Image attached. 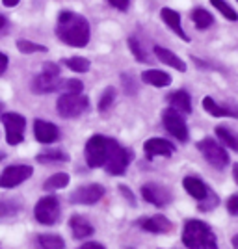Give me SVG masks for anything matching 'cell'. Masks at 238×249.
Instances as JSON below:
<instances>
[{
  "label": "cell",
  "instance_id": "6da1fadb",
  "mask_svg": "<svg viewBox=\"0 0 238 249\" xmlns=\"http://www.w3.org/2000/svg\"><path fill=\"white\" fill-rule=\"evenodd\" d=\"M56 34L69 47L82 49L90 43V22L86 17L74 11H60Z\"/></svg>",
  "mask_w": 238,
  "mask_h": 249
},
{
  "label": "cell",
  "instance_id": "7a4b0ae2",
  "mask_svg": "<svg viewBox=\"0 0 238 249\" xmlns=\"http://www.w3.org/2000/svg\"><path fill=\"white\" fill-rule=\"evenodd\" d=\"M183 244L188 249H218L216 234L201 219H188L184 223Z\"/></svg>",
  "mask_w": 238,
  "mask_h": 249
},
{
  "label": "cell",
  "instance_id": "3957f363",
  "mask_svg": "<svg viewBox=\"0 0 238 249\" xmlns=\"http://www.w3.org/2000/svg\"><path fill=\"white\" fill-rule=\"evenodd\" d=\"M130 158H132V155L128 149L119 145L115 140H108V155H106L104 167L110 175H123L130 164Z\"/></svg>",
  "mask_w": 238,
  "mask_h": 249
},
{
  "label": "cell",
  "instance_id": "277c9868",
  "mask_svg": "<svg viewBox=\"0 0 238 249\" xmlns=\"http://www.w3.org/2000/svg\"><path fill=\"white\" fill-rule=\"evenodd\" d=\"M60 67L54 65V63H45L43 65V71L32 82V88L36 93H52L60 88Z\"/></svg>",
  "mask_w": 238,
  "mask_h": 249
},
{
  "label": "cell",
  "instance_id": "5b68a950",
  "mask_svg": "<svg viewBox=\"0 0 238 249\" xmlns=\"http://www.w3.org/2000/svg\"><path fill=\"white\" fill-rule=\"evenodd\" d=\"M197 149H199V153L205 156V160H207L212 167H216V169L227 167V164H229L227 151L223 149V145H220L216 140L205 138V140H201V142L197 143Z\"/></svg>",
  "mask_w": 238,
  "mask_h": 249
},
{
  "label": "cell",
  "instance_id": "8992f818",
  "mask_svg": "<svg viewBox=\"0 0 238 249\" xmlns=\"http://www.w3.org/2000/svg\"><path fill=\"white\" fill-rule=\"evenodd\" d=\"M106 155H108V138L101 134H95L88 140L86 149H84V156L90 167H101L106 162Z\"/></svg>",
  "mask_w": 238,
  "mask_h": 249
},
{
  "label": "cell",
  "instance_id": "52a82bcc",
  "mask_svg": "<svg viewBox=\"0 0 238 249\" xmlns=\"http://www.w3.org/2000/svg\"><path fill=\"white\" fill-rule=\"evenodd\" d=\"M90 101L84 97L82 93L80 95H71V93H65L58 99V104H56V112L62 115V117H78L86 112Z\"/></svg>",
  "mask_w": 238,
  "mask_h": 249
},
{
  "label": "cell",
  "instance_id": "ba28073f",
  "mask_svg": "<svg viewBox=\"0 0 238 249\" xmlns=\"http://www.w3.org/2000/svg\"><path fill=\"white\" fill-rule=\"evenodd\" d=\"M36 219L43 225H54L60 218V201L56 196H45L34 208Z\"/></svg>",
  "mask_w": 238,
  "mask_h": 249
},
{
  "label": "cell",
  "instance_id": "9c48e42d",
  "mask_svg": "<svg viewBox=\"0 0 238 249\" xmlns=\"http://www.w3.org/2000/svg\"><path fill=\"white\" fill-rule=\"evenodd\" d=\"M2 123L6 128V142L10 145H19L24 138V128H26V119L21 114L8 112L2 115Z\"/></svg>",
  "mask_w": 238,
  "mask_h": 249
},
{
  "label": "cell",
  "instance_id": "30bf717a",
  "mask_svg": "<svg viewBox=\"0 0 238 249\" xmlns=\"http://www.w3.org/2000/svg\"><path fill=\"white\" fill-rule=\"evenodd\" d=\"M162 123L166 126V130L169 134L177 138L179 142H188V126L184 117L181 115V112H177L175 108H167L162 114Z\"/></svg>",
  "mask_w": 238,
  "mask_h": 249
},
{
  "label": "cell",
  "instance_id": "8fae6325",
  "mask_svg": "<svg viewBox=\"0 0 238 249\" xmlns=\"http://www.w3.org/2000/svg\"><path fill=\"white\" fill-rule=\"evenodd\" d=\"M34 169L32 166H8L0 175V188H15L30 178Z\"/></svg>",
  "mask_w": 238,
  "mask_h": 249
},
{
  "label": "cell",
  "instance_id": "7c38bea8",
  "mask_svg": "<svg viewBox=\"0 0 238 249\" xmlns=\"http://www.w3.org/2000/svg\"><path fill=\"white\" fill-rule=\"evenodd\" d=\"M104 197V188L101 184H86L74 190L71 194L69 201L76 203V205H95L97 201Z\"/></svg>",
  "mask_w": 238,
  "mask_h": 249
},
{
  "label": "cell",
  "instance_id": "4fadbf2b",
  "mask_svg": "<svg viewBox=\"0 0 238 249\" xmlns=\"http://www.w3.org/2000/svg\"><path fill=\"white\" fill-rule=\"evenodd\" d=\"M142 197L147 203L155 205V207H166L167 203L171 201V194L167 192V188L155 184V182H149V184L142 186Z\"/></svg>",
  "mask_w": 238,
  "mask_h": 249
},
{
  "label": "cell",
  "instance_id": "5bb4252c",
  "mask_svg": "<svg viewBox=\"0 0 238 249\" xmlns=\"http://www.w3.org/2000/svg\"><path fill=\"white\" fill-rule=\"evenodd\" d=\"M145 156L151 160L155 156H171L175 153V147L171 142H167L164 138H151L144 143Z\"/></svg>",
  "mask_w": 238,
  "mask_h": 249
},
{
  "label": "cell",
  "instance_id": "9a60e30c",
  "mask_svg": "<svg viewBox=\"0 0 238 249\" xmlns=\"http://www.w3.org/2000/svg\"><path fill=\"white\" fill-rule=\"evenodd\" d=\"M34 134H36V140L41 142V143H54V142L60 140V128L56 124L49 123V121L36 119V123H34Z\"/></svg>",
  "mask_w": 238,
  "mask_h": 249
},
{
  "label": "cell",
  "instance_id": "2e32d148",
  "mask_svg": "<svg viewBox=\"0 0 238 249\" xmlns=\"http://www.w3.org/2000/svg\"><path fill=\"white\" fill-rule=\"evenodd\" d=\"M138 225L147 232H155V234H164V232H169L173 229L171 221L162 214H156L151 218H142L138 221Z\"/></svg>",
  "mask_w": 238,
  "mask_h": 249
},
{
  "label": "cell",
  "instance_id": "e0dca14e",
  "mask_svg": "<svg viewBox=\"0 0 238 249\" xmlns=\"http://www.w3.org/2000/svg\"><path fill=\"white\" fill-rule=\"evenodd\" d=\"M160 17H162V21L166 22L167 26L175 32V34L181 37V39H183V41H190L188 34L183 30V24H181V15H179L175 10H171V8H162V11H160Z\"/></svg>",
  "mask_w": 238,
  "mask_h": 249
},
{
  "label": "cell",
  "instance_id": "ac0fdd59",
  "mask_svg": "<svg viewBox=\"0 0 238 249\" xmlns=\"http://www.w3.org/2000/svg\"><path fill=\"white\" fill-rule=\"evenodd\" d=\"M167 103L171 104V108H175L181 114H190L192 112V97L184 89H179L167 95Z\"/></svg>",
  "mask_w": 238,
  "mask_h": 249
},
{
  "label": "cell",
  "instance_id": "d6986e66",
  "mask_svg": "<svg viewBox=\"0 0 238 249\" xmlns=\"http://www.w3.org/2000/svg\"><path fill=\"white\" fill-rule=\"evenodd\" d=\"M203 108L214 117H238V108H229L223 104H218L212 97L203 99Z\"/></svg>",
  "mask_w": 238,
  "mask_h": 249
},
{
  "label": "cell",
  "instance_id": "ffe728a7",
  "mask_svg": "<svg viewBox=\"0 0 238 249\" xmlns=\"http://www.w3.org/2000/svg\"><path fill=\"white\" fill-rule=\"evenodd\" d=\"M183 186H184V190H186L194 199H197V201H203V199L208 196V192H210V190L205 186V182H203L201 178H197V177H184Z\"/></svg>",
  "mask_w": 238,
  "mask_h": 249
},
{
  "label": "cell",
  "instance_id": "44dd1931",
  "mask_svg": "<svg viewBox=\"0 0 238 249\" xmlns=\"http://www.w3.org/2000/svg\"><path fill=\"white\" fill-rule=\"evenodd\" d=\"M155 54H156V58H158L162 63H166V65L173 67V69L181 71V73H184V71H186V63L183 62V60L177 56L175 52L167 51V49H164V47H158V45H156Z\"/></svg>",
  "mask_w": 238,
  "mask_h": 249
},
{
  "label": "cell",
  "instance_id": "7402d4cb",
  "mask_svg": "<svg viewBox=\"0 0 238 249\" xmlns=\"http://www.w3.org/2000/svg\"><path fill=\"white\" fill-rule=\"evenodd\" d=\"M69 227H71L74 238H78V240L88 238V236L93 234V225H92L86 218L78 216V214H76V216H71V219H69Z\"/></svg>",
  "mask_w": 238,
  "mask_h": 249
},
{
  "label": "cell",
  "instance_id": "603a6c76",
  "mask_svg": "<svg viewBox=\"0 0 238 249\" xmlns=\"http://www.w3.org/2000/svg\"><path fill=\"white\" fill-rule=\"evenodd\" d=\"M142 80L149 86H155V88H166L171 84V76L164 71H158V69H149L142 73Z\"/></svg>",
  "mask_w": 238,
  "mask_h": 249
},
{
  "label": "cell",
  "instance_id": "cb8c5ba5",
  "mask_svg": "<svg viewBox=\"0 0 238 249\" xmlns=\"http://www.w3.org/2000/svg\"><path fill=\"white\" fill-rule=\"evenodd\" d=\"M214 132H216L218 140H220L223 145L227 147V149H231V151L238 153V134L235 132V130H231V128H229V126H225V124H218Z\"/></svg>",
  "mask_w": 238,
  "mask_h": 249
},
{
  "label": "cell",
  "instance_id": "d4e9b609",
  "mask_svg": "<svg viewBox=\"0 0 238 249\" xmlns=\"http://www.w3.org/2000/svg\"><path fill=\"white\" fill-rule=\"evenodd\" d=\"M192 21H194L197 30H205V28L214 24V17L210 15V11L203 10V8H196L192 11Z\"/></svg>",
  "mask_w": 238,
  "mask_h": 249
},
{
  "label": "cell",
  "instance_id": "484cf974",
  "mask_svg": "<svg viewBox=\"0 0 238 249\" xmlns=\"http://www.w3.org/2000/svg\"><path fill=\"white\" fill-rule=\"evenodd\" d=\"M37 248L39 249H63L65 242L58 234H39L37 236Z\"/></svg>",
  "mask_w": 238,
  "mask_h": 249
},
{
  "label": "cell",
  "instance_id": "4316f807",
  "mask_svg": "<svg viewBox=\"0 0 238 249\" xmlns=\"http://www.w3.org/2000/svg\"><path fill=\"white\" fill-rule=\"evenodd\" d=\"M69 156L58 151V149H49L45 151L43 155H37V162H43V164H54V162H67Z\"/></svg>",
  "mask_w": 238,
  "mask_h": 249
},
{
  "label": "cell",
  "instance_id": "83f0119b",
  "mask_svg": "<svg viewBox=\"0 0 238 249\" xmlns=\"http://www.w3.org/2000/svg\"><path fill=\"white\" fill-rule=\"evenodd\" d=\"M69 184V175L67 173H56V175H52L51 178H47V182H45V190L47 192H54V190H60V188H65Z\"/></svg>",
  "mask_w": 238,
  "mask_h": 249
},
{
  "label": "cell",
  "instance_id": "f1b7e54d",
  "mask_svg": "<svg viewBox=\"0 0 238 249\" xmlns=\"http://www.w3.org/2000/svg\"><path fill=\"white\" fill-rule=\"evenodd\" d=\"M210 4H212L225 19H229V21H238V13L231 8V4H227L225 0H210Z\"/></svg>",
  "mask_w": 238,
  "mask_h": 249
},
{
  "label": "cell",
  "instance_id": "f546056e",
  "mask_svg": "<svg viewBox=\"0 0 238 249\" xmlns=\"http://www.w3.org/2000/svg\"><path fill=\"white\" fill-rule=\"evenodd\" d=\"M65 65L74 71V73H86L90 71V60H86L82 56H74V58H67L65 60Z\"/></svg>",
  "mask_w": 238,
  "mask_h": 249
},
{
  "label": "cell",
  "instance_id": "4dcf8cb0",
  "mask_svg": "<svg viewBox=\"0 0 238 249\" xmlns=\"http://www.w3.org/2000/svg\"><path fill=\"white\" fill-rule=\"evenodd\" d=\"M115 95H117L115 88H106V89H104V93L101 95V101H99V112H101V114H104L106 110H110V106H112L115 101Z\"/></svg>",
  "mask_w": 238,
  "mask_h": 249
},
{
  "label": "cell",
  "instance_id": "1f68e13d",
  "mask_svg": "<svg viewBox=\"0 0 238 249\" xmlns=\"http://www.w3.org/2000/svg\"><path fill=\"white\" fill-rule=\"evenodd\" d=\"M128 47H130V52L134 54V58L138 60V62H149V56H147V52H145L144 45L138 41L136 37H128Z\"/></svg>",
  "mask_w": 238,
  "mask_h": 249
},
{
  "label": "cell",
  "instance_id": "d6a6232c",
  "mask_svg": "<svg viewBox=\"0 0 238 249\" xmlns=\"http://www.w3.org/2000/svg\"><path fill=\"white\" fill-rule=\"evenodd\" d=\"M17 49L22 52V54H34V52H47V47L45 45H37L34 41H28V39H19L17 41Z\"/></svg>",
  "mask_w": 238,
  "mask_h": 249
},
{
  "label": "cell",
  "instance_id": "836d02e7",
  "mask_svg": "<svg viewBox=\"0 0 238 249\" xmlns=\"http://www.w3.org/2000/svg\"><path fill=\"white\" fill-rule=\"evenodd\" d=\"M65 91L67 93H71V95H80L82 93V89H84V84L80 82V80H74V78H71V80H67L65 82Z\"/></svg>",
  "mask_w": 238,
  "mask_h": 249
},
{
  "label": "cell",
  "instance_id": "e575fe53",
  "mask_svg": "<svg viewBox=\"0 0 238 249\" xmlns=\"http://www.w3.org/2000/svg\"><path fill=\"white\" fill-rule=\"evenodd\" d=\"M17 212V207L13 201H6V199H0V218L2 216H11Z\"/></svg>",
  "mask_w": 238,
  "mask_h": 249
},
{
  "label": "cell",
  "instance_id": "d590c367",
  "mask_svg": "<svg viewBox=\"0 0 238 249\" xmlns=\"http://www.w3.org/2000/svg\"><path fill=\"white\" fill-rule=\"evenodd\" d=\"M218 205V197L216 196H212V192H208V196L203 201H199V210H210L212 207H216Z\"/></svg>",
  "mask_w": 238,
  "mask_h": 249
},
{
  "label": "cell",
  "instance_id": "8d00e7d4",
  "mask_svg": "<svg viewBox=\"0 0 238 249\" xmlns=\"http://www.w3.org/2000/svg\"><path fill=\"white\" fill-rule=\"evenodd\" d=\"M227 212L231 216H238V194L227 199Z\"/></svg>",
  "mask_w": 238,
  "mask_h": 249
},
{
  "label": "cell",
  "instance_id": "74e56055",
  "mask_svg": "<svg viewBox=\"0 0 238 249\" xmlns=\"http://www.w3.org/2000/svg\"><path fill=\"white\" fill-rule=\"evenodd\" d=\"M108 2H110V6H114L115 10L119 11H127L130 6V0H108Z\"/></svg>",
  "mask_w": 238,
  "mask_h": 249
},
{
  "label": "cell",
  "instance_id": "f35d334b",
  "mask_svg": "<svg viewBox=\"0 0 238 249\" xmlns=\"http://www.w3.org/2000/svg\"><path fill=\"white\" fill-rule=\"evenodd\" d=\"M8 69V56L4 52H0V74Z\"/></svg>",
  "mask_w": 238,
  "mask_h": 249
},
{
  "label": "cell",
  "instance_id": "ab89813d",
  "mask_svg": "<svg viewBox=\"0 0 238 249\" xmlns=\"http://www.w3.org/2000/svg\"><path fill=\"white\" fill-rule=\"evenodd\" d=\"M78 249H106L103 244H97V242H88V244H84L80 246Z\"/></svg>",
  "mask_w": 238,
  "mask_h": 249
},
{
  "label": "cell",
  "instance_id": "60d3db41",
  "mask_svg": "<svg viewBox=\"0 0 238 249\" xmlns=\"http://www.w3.org/2000/svg\"><path fill=\"white\" fill-rule=\"evenodd\" d=\"M119 190L123 192V196H125V197H127V199H128L130 203H134V197L130 196V190H128V188H127V186H119Z\"/></svg>",
  "mask_w": 238,
  "mask_h": 249
},
{
  "label": "cell",
  "instance_id": "b9f144b4",
  "mask_svg": "<svg viewBox=\"0 0 238 249\" xmlns=\"http://www.w3.org/2000/svg\"><path fill=\"white\" fill-rule=\"evenodd\" d=\"M21 0H4V6L6 8H13V6H17Z\"/></svg>",
  "mask_w": 238,
  "mask_h": 249
},
{
  "label": "cell",
  "instance_id": "7bdbcfd3",
  "mask_svg": "<svg viewBox=\"0 0 238 249\" xmlns=\"http://www.w3.org/2000/svg\"><path fill=\"white\" fill-rule=\"evenodd\" d=\"M233 177H235V180H237V184H238V164L233 167Z\"/></svg>",
  "mask_w": 238,
  "mask_h": 249
},
{
  "label": "cell",
  "instance_id": "ee69618b",
  "mask_svg": "<svg viewBox=\"0 0 238 249\" xmlns=\"http://www.w3.org/2000/svg\"><path fill=\"white\" fill-rule=\"evenodd\" d=\"M233 248L238 249V234H235V236H233Z\"/></svg>",
  "mask_w": 238,
  "mask_h": 249
},
{
  "label": "cell",
  "instance_id": "f6af8a7d",
  "mask_svg": "<svg viewBox=\"0 0 238 249\" xmlns=\"http://www.w3.org/2000/svg\"><path fill=\"white\" fill-rule=\"evenodd\" d=\"M4 24H6V19H4V15H0V28H4Z\"/></svg>",
  "mask_w": 238,
  "mask_h": 249
},
{
  "label": "cell",
  "instance_id": "bcb514c9",
  "mask_svg": "<svg viewBox=\"0 0 238 249\" xmlns=\"http://www.w3.org/2000/svg\"><path fill=\"white\" fill-rule=\"evenodd\" d=\"M0 112H2V104H0Z\"/></svg>",
  "mask_w": 238,
  "mask_h": 249
},
{
  "label": "cell",
  "instance_id": "7dc6e473",
  "mask_svg": "<svg viewBox=\"0 0 238 249\" xmlns=\"http://www.w3.org/2000/svg\"><path fill=\"white\" fill-rule=\"evenodd\" d=\"M237 2H238V0H237Z\"/></svg>",
  "mask_w": 238,
  "mask_h": 249
}]
</instances>
